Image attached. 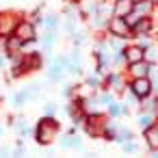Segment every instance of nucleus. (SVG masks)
Segmentation results:
<instances>
[{"label": "nucleus", "instance_id": "6ab92c4d", "mask_svg": "<svg viewBox=\"0 0 158 158\" xmlns=\"http://www.w3.org/2000/svg\"><path fill=\"white\" fill-rule=\"evenodd\" d=\"M13 126H15V132H18L20 139H28V136L33 134V128L28 126V119H26V117H18V119H13Z\"/></svg>", "mask_w": 158, "mask_h": 158}, {"label": "nucleus", "instance_id": "bb28decb", "mask_svg": "<svg viewBox=\"0 0 158 158\" xmlns=\"http://www.w3.org/2000/svg\"><path fill=\"white\" fill-rule=\"evenodd\" d=\"M56 110H59V106L54 102H46L41 106V117H56Z\"/></svg>", "mask_w": 158, "mask_h": 158}, {"label": "nucleus", "instance_id": "9d476101", "mask_svg": "<svg viewBox=\"0 0 158 158\" xmlns=\"http://www.w3.org/2000/svg\"><path fill=\"white\" fill-rule=\"evenodd\" d=\"M22 63L26 65V69L33 74V72H39L41 67H44V54L41 52H24L22 54Z\"/></svg>", "mask_w": 158, "mask_h": 158}, {"label": "nucleus", "instance_id": "9b49d317", "mask_svg": "<svg viewBox=\"0 0 158 158\" xmlns=\"http://www.w3.org/2000/svg\"><path fill=\"white\" fill-rule=\"evenodd\" d=\"M24 48H26V46H24L18 37H13V35H9V37L5 39V56H7V59L24 54Z\"/></svg>", "mask_w": 158, "mask_h": 158}, {"label": "nucleus", "instance_id": "6e6552de", "mask_svg": "<svg viewBox=\"0 0 158 158\" xmlns=\"http://www.w3.org/2000/svg\"><path fill=\"white\" fill-rule=\"evenodd\" d=\"M149 63H145V61H139V63H132V65H126V69H123V76H126V80H134V78H147V74H149Z\"/></svg>", "mask_w": 158, "mask_h": 158}, {"label": "nucleus", "instance_id": "f257e3e1", "mask_svg": "<svg viewBox=\"0 0 158 158\" xmlns=\"http://www.w3.org/2000/svg\"><path fill=\"white\" fill-rule=\"evenodd\" d=\"M59 132H61V123L56 121V117H41L37 121V126L33 128V139L37 141V145H52L56 139H59Z\"/></svg>", "mask_w": 158, "mask_h": 158}, {"label": "nucleus", "instance_id": "412c9836", "mask_svg": "<svg viewBox=\"0 0 158 158\" xmlns=\"http://www.w3.org/2000/svg\"><path fill=\"white\" fill-rule=\"evenodd\" d=\"M95 100H98L100 108H102V110H106V108L117 100V95H113L110 91H98V93H95Z\"/></svg>", "mask_w": 158, "mask_h": 158}, {"label": "nucleus", "instance_id": "f03ea898", "mask_svg": "<svg viewBox=\"0 0 158 158\" xmlns=\"http://www.w3.org/2000/svg\"><path fill=\"white\" fill-rule=\"evenodd\" d=\"M106 123H108L106 113H95V115H87V117H85V123H82L80 128H82L91 139H102Z\"/></svg>", "mask_w": 158, "mask_h": 158}, {"label": "nucleus", "instance_id": "4be33fe9", "mask_svg": "<svg viewBox=\"0 0 158 158\" xmlns=\"http://www.w3.org/2000/svg\"><path fill=\"white\" fill-rule=\"evenodd\" d=\"M115 141L121 145V143H126V141H136V139H134V132H132L128 126H123V123H121V126H119V130H117V136H115Z\"/></svg>", "mask_w": 158, "mask_h": 158}, {"label": "nucleus", "instance_id": "c9c22d12", "mask_svg": "<svg viewBox=\"0 0 158 158\" xmlns=\"http://www.w3.org/2000/svg\"><path fill=\"white\" fill-rule=\"evenodd\" d=\"M132 5H136V2H145V0H130ZM152 2H156V0H152Z\"/></svg>", "mask_w": 158, "mask_h": 158}, {"label": "nucleus", "instance_id": "393cba45", "mask_svg": "<svg viewBox=\"0 0 158 158\" xmlns=\"http://www.w3.org/2000/svg\"><path fill=\"white\" fill-rule=\"evenodd\" d=\"M132 44H134V46H139L141 50H147V48L156 46V44H154V37H147V35H145V37H134V39H132Z\"/></svg>", "mask_w": 158, "mask_h": 158}, {"label": "nucleus", "instance_id": "1a4fd4ad", "mask_svg": "<svg viewBox=\"0 0 158 158\" xmlns=\"http://www.w3.org/2000/svg\"><path fill=\"white\" fill-rule=\"evenodd\" d=\"M154 37V18H143L132 26V39L134 37Z\"/></svg>", "mask_w": 158, "mask_h": 158}, {"label": "nucleus", "instance_id": "aec40b11", "mask_svg": "<svg viewBox=\"0 0 158 158\" xmlns=\"http://www.w3.org/2000/svg\"><path fill=\"white\" fill-rule=\"evenodd\" d=\"M156 108H158V98L156 95H152V98H147L139 104V113H145V115H152V117H156Z\"/></svg>", "mask_w": 158, "mask_h": 158}, {"label": "nucleus", "instance_id": "7ed1b4c3", "mask_svg": "<svg viewBox=\"0 0 158 158\" xmlns=\"http://www.w3.org/2000/svg\"><path fill=\"white\" fill-rule=\"evenodd\" d=\"M13 37H18L24 46H28V44H35L37 39H39V35H37V26L28 20V18H22L20 22H18V26H15V31H13Z\"/></svg>", "mask_w": 158, "mask_h": 158}, {"label": "nucleus", "instance_id": "423d86ee", "mask_svg": "<svg viewBox=\"0 0 158 158\" xmlns=\"http://www.w3.org/2000/svg\"><path fill=\"white\" fill-rule=\"evenodd\" d=\"M104 89L110 91L113 95H123L128 89V80H126L123 72H108L104 76Z\"/></svg>", "mask_w": 158, "mask_h": 158}, {"label": "nucleus", "instance_id": "f8f14e48", "mask_svg": "<svg viewBox=\"0 0 158 158\" xmlns=\"http://www.w3.org/2000/svg\"><path fill=\"white\" fill-rule=\"evenodd\" d=\"M132 7L130 0H110V18H126L132 13Z\"/></svg>", "mask_w": 158, "mask_h": 158}, {"label": "nucleus", "instance_id": "4468645a", "mask_svg": "<svg viewBox=\"0 0 158 158\" xmlns=\"http://www.w3.org/2000/svg\"><path fill=\"white\" fill-rule=\"evenodd\" d=\"M104 113H106V117H108V119H121V117H128V115H130V108H128L123 102L115 100V102H113Z\"/></svg>", "mask_w": 158, "mask_h": 158}, {"label": "nucleus", "instance_id": "f704fd0d", "mask_svg": "<svg viewBox=\"0 0 158 158\" xmlns=\"http://www.w3.org/2000/svg\"><path fill=\"white\" fill-rule=\"evenodd\" d=\"M2 136H5V126L0 123V139H2Z\"/></svg>", "mask_w": 158, "mask_h": 158}, {"label": "nucleus", "instance_id": "a211bd4d", "mask_svg": "<svg viewBox=\"0 0 158 158\" xmlns=\"http://www.w3.org/2000/svg\"><path fill=\"white\" fill-rule=\"evenodd\" d=\"M59 24H61V18H59V13H46L44 15V20H41V26L48 31V33H56L59 31Z\"/></svg>", "mask_w": 158, "mask_h": 158}, {"label": "nucleus", "instance_id": "39448f33", "mask_svg": "<svg viewBox=\"0 0 158 158\" xmlns=\"http://www.w3.org/2000/svg\"><path fill=\"white\" fill-rule=\"evenodd\" d=\"M106 35L108 37H119V39L132 41V28L126 24L123 18H108V22H106Z\"/></svg>", "mask_w": 158, "mask_h": 158}, {"label": "nucleus", "instance_id": "0eeeda50", "mask_svg": "<svg viewBox=\"0 0 158 158\" xmlns=\"http://www.w3.org/2000/svg\"><path fill=\"white\" fill-rule=\"evenodd\" d=\"M22 18L24 15L18 13V11H0V37L13 35V31H15V26Z\"/></svg>", "mask_w": 158, "mask_h": 158}, {"label": "nucleus", "instance_id": "5701e85b", "mask_svg": "<svg viewBox=\"0 0 158 158\" xmlns=\"http://www.w3.org/2000/svg\"><path fill=\"white\" fill-rule=\"evenodd\" d=\"M54 44H56V33H44L41 35V50L44 52H50L52 48H54Z\"/></svg>", "mask_w": 158, "mask_h": 158}, {"label": "nucleus", "instance_id": "e433bc0d", "mask_svg": "<svg viewBox=\"0 0 158 158\" xmlns=\"http://www.w3.org/2000/svg\"><path fill=\"white\" fill-rule=\"evenodd\" d=\"M0 95H2V85H0Z\"/></svg>", "mask_w": 158, "mask_h": 158}, {"label": "nucleus", "instance_id": "7c9ffc66", "mask_svg": "<svg viewBox=\"0 0 158 158\" xmlns=\"http://www.w3.org/2000/svg\"><path fill=\"white\" fill-rule=\"evenodd\" d=\"M59 147L61 149H69V136H61L59 139Z\"/></svg>", "mask_w": 158, "mask_h": 158}, {"label": "nucleus", "instance_id": "72a5a7b5", "mask_svg": "<svg viewBox=\"0 0 158 158\" xmlns=\"http://www.w3.org/2000/svg\"><path fill=\"white\" fill-rule=\"evenodd\" d=\"M5 39L7 37H0V54H5Z\"/></svg>", "mask_w": 158, "mask_h": 158}, {"label": "nucleus", "instance_id": "ddd939ff", "mask_svg": "<svg viewBox=\"0 0 158 158\" xmlns=\"http://www.w3.org/2000/svg\"><path fill=\"white\" fill-rule=\"evenodd\" d=\"M85 87L91 91V93H98V91H106L104 89V76L98 74V72H89L85 76Z\"/></svg>", "mask_w": 158, "mask_h": 158}, {"label": "nucleus", "instance_id": "2eb2a0df", "mask_svg": "<svg viewBox=\"0 0 158 158\" xmlns=\"http://www.w3.org/2000/svg\"><path fill=\"white\" fill-rule=\"evenodd\" d=\"M143 139H145V145L149 152H158V123L149 126L143 130Z\"/></svg>", "mask_w": 158, "mask_h": 158}, {"label": "nucleus", "instance_id": "20e7f679", "mask_svg": "<svg viewBox=\"0 0 158 158\" xmlns=\"http://www.w3.org/2000/svg\"><path fill=\"white\" fill-rule=\"evenodd\" d=\"M128 91H130L139 102H143V100H147V98H152V95L156 93V87H154L147 78H134V80H128Z\"/></svg>", "mask_w": 158, "mask_h": 158}, {"label": "nucleus", "instance_id": "dca6fc26", "mask_svg": "<svg viewBox=\"0 0 158 158\" xmlns=\"http://www.w3.org/2000/svg\"><path fill=\"white\" fill-rule=\"evenodd\" d=\"M132 13H136L141 20H143V18H154V13H156V2H152V0L136 2V5L132 7Z\"/></svg>", "mask_w": 158, "mask_h": 158}, {"label": "nucleus", "instance_id": "2f4dec72", "mask_svg": "<svg viewBox=\"0 0 158 158\" xmlns=\"http://www.w3.org/2000/svg\"><path fill=\"white\" fill-rule=\"evenodd\" d=\"M11 149L9 147H0V158H11V154H9Z\"/></svg>", "mask_w": 158, "mask_h": 158}, {"label": "nucleus", "instance_id": "cd10ccee", "mask_svg": "<svg viewBox=\"0 0 158 158\" xmlns=\"http://www.w3.org/2000/svg\"><path fill=\"white\" fill-rule=\"evenodd\" d=\"M69 136V149H76V152H82V139L80 136H76V134H67Z\"/></svg>", "mask_w": 158, "mask_h": 158}, {"label": "nucleus", "instance_id": "f3484780", "mask_svg": "<svg viewBox=\"0 0 158 158\" xmlns=\"http://www.w3.org/2000/svg\"><path fill=\"white\" fill-rule=\"evenodd\" d=\"M123 59H126V65H132V63H139L143 61V50L139 46H134L132 41L123 48Z\"/></svg>", "mask_w": 158, "mask_h": 158}, {"label": "nucleus", "instance_id": "b1692460", "mask_svg": "<svg viewBox=\"0 0 158 158\" xmlns=\"http://www.w3.org/2000/svg\"><path fill=\"white\" fill-rule=\"evenodd\" d=\"M154 123H156V117H152V115H145V113H139V115H136V126L141 128V132H143L145 128L154 126Z\"/></svg>", "mask_w": 158, "mask_h": 158}, {"label": "nucleus", "instance_id": "c756f323", "mask_svg": "<svg viewBox=\"0 0 158 158\" xmlns=\"http://www.w3.org/2000/svg\"><path fill=\"white\" fill-rule=\"evenodd\" d=\"M74 91H76V85H74V82H65V85H63V95H65L67 100H74Z\"/></svg>", "mask_w": 158, "mask_h": 158}, {"label": "nucleus", "instance_id": "c85d7f7f", "mask_svg": "<svg viewBox=\"0 0 158 158\" xmlns=\"http://www.w3.org/2000/svg\"><path fill=\"white\" fill-rule=\"evenodd\" d=\"M9 154H11V158H28V156H26V149H24L22 143H18V147H13Z\"/></svg>", "mask_w": 158, "mask_h": 158}, {"label": "nucleus", "instance_id": "a878e982", "mask_svg": "<svg viewBox=\"0 0 158 158\" xmlns=\"http://www.w3.org/2000/svg\"><path fill=\"white\" fill-rule=\"evenodd\" d=\"M119 147H121V152H123V154H130V156H134V154H139V152H141V147H139V143H136V141H126V143H121Z\"/></svg>", "mask_w": 158, "mask_h": 158}, {"label": "nucleus", "instance_id": "473e14b6", "mask_svg": "<svg viewBox=\"0 0 158 158\" xmlns=\"http://www.w3.org/2000/svg\"><path fill=\"white\" fill-rule=\"evenodd\" d=\"M7 63H9V59H7L5 54H0V69H5V67H7Z\"/></svg>", "mask_w": 158, "mask_h": 158}]
</instances>
